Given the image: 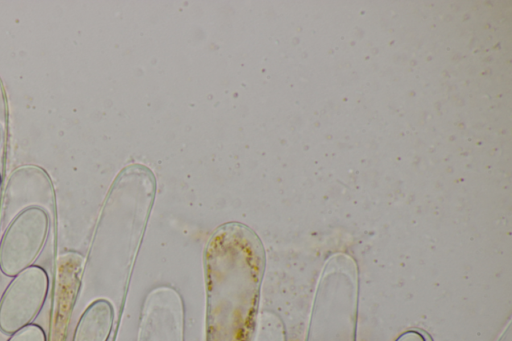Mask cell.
<instances>
[{
    "instance_id": "obj_1",
    "label": "cell",
    "mask_w": 512,
    "mask_h": 341,
    "mask_svg": "<svg viewBox=\"0 0 512 341\" xmlns=\"http://www.w3.org/2000/svg\"><path fill=\"white\" fill-rule=\"evenodd\" d=\"M50 230V215L41 208L18 214L4 229L0 241V271L14 277L39 257Z\"/></svg>"
},
{
    "instance_id": "obj_2",
    "label": "cell",
    "mask_w": 512,
    "mask_h": 341,
    "mask_svg": "<svg viewBox=\"0 0 512 341\" xmlns=\"http://www.w3.org/2000/svg\"><path fill=\"white\" fill-rule=\"evenodd\" d=\"M49 291L46 270L32 265L13 277L0 298V331L12 335L32 324Z\"/></svg>"
},
{
    "instance_id": "obj_3",
    "label": "cell",
    "mask_w": 512,
    "mask_h": 341,
    "mask_svg": "<svg viewBox=\"0 0 512 341\" xmlns=\"http://www.w3.org/2000/svg\"><path fill=\"white\" fill-rule=\"evenodd\" d=\"M41 208L54 212L55 193L46 171L35 165L21 166L8 177L2 196L0 224L5 229L21 212Z\"/></svg>"
},
{
    "instance_id": "obj_4",
    "label": "cell",
    "mask_w": 512,
    "mask_h": 341,
    "mask_svg": "<svg viewBox=\"0 0 512 341\" xmlns=\"http://www.w3.org/2000/svg\"><path fill=\"white\" fill-rule=\"evenodd\" d=\"M114 322V309L106 299L91 302L75 326L72 341H107Z\"/></svg>"
},
{
    "instance_id": "obj_5",
    "label": "cell",
    "mask_w": 512,
    "mask_h": 341,
    "mask_svg": "<svg viewBox=\"0 0 512 341\" xmlns=\"http://www.w3.org/2000/svg\"><path fill=\"white\" fill-rule=\"evenodd\" d=\"M7 341H47V338L43 328L32 323L10 335Z\"/></svg>"
},
{
    "instance_id": "obj_6",
    "label": "cell",
    "mask_w": 512,
    "mask_h": 341,
    "mask_svg": "<svg viewBox=\"0 0 512 341\" xmlns=\"http://www.w3.org/2000/svg\"><path fill=\"white\" fill-rule=\"evenodd\" d=\"M395 341H427L425 336L415 330H409L397 337Z\"/></svg>"
},
{
    "instance_id": "obj_7",
    "label": "cell",
    "mask_w": 512,
    "mask_h": 341,
    "mask_svg": "<svg viewBox=\"0 0 512 341\" xmlns=\"http://www.w3.org/2000/svg\"><path fill=\"white\" fill-rule=\"evenodd\" d=\"M4 137H5V129H4V126L0 123V149L4 142Z\"/></svg>"
},
{
    "instance_id": "obj_8",
    "label": "cell",
    "mask_w": 512,
    "mask_h": 341,
    "mask_svg": "<svg viewBox=\"0 0 512 341\" xmlns=\"http://www.w3.org/2000/svg\"><path fill=\"white\" fill-rule=\"evenodd\" d=\"M0 184H1V176H0Z\"/></svg>"
}]
</instances>
